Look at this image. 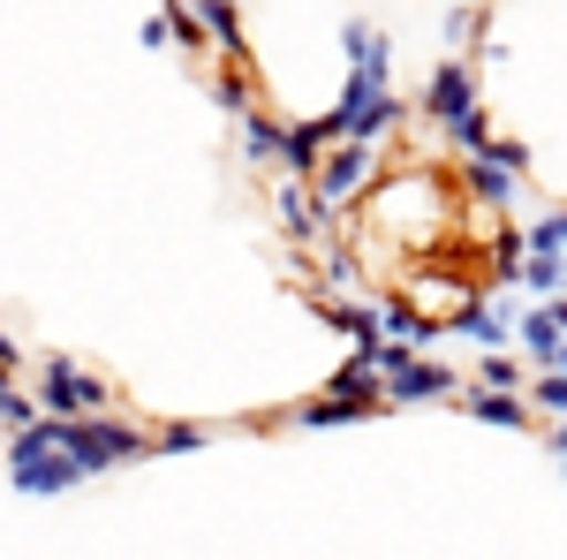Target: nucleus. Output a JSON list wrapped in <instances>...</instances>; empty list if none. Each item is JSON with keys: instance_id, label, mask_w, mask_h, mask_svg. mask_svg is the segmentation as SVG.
<instances>
[{"instance_id": "f257e3e1", "label": "nucleus", "mask_w": 567, "mask_h": 560, "mask_svg": "<svg viewBox=\"0 0 567 560\" xmlns=\"http://www.w3.org/2000/svg\"><path fill=\"white\" fill-rule=\"evenodd\" d=\"M53 439H61V455L76 462L84 477H106L122 470V462H144L152 455V431L136 425V417H53Z\"/></svg>"}, {"instance_id": "f03ea898", "label": "nucleus", "mask_w": 567, "mask_h": 560, "mask_svg": "<svg viewBox=\"0 0 567 560\" xmlns=\"http://www.w3.org/2000/svg\"><path fill=\"white\" fill-rule=\"evenodd\" d=\"M379 387H386V409H416V401H462V379H454V364H432L424 348H401L386 342L379 356Z\"/></svg>"}, {"instance_id": "7ed1b4c3", "label": "nucleus", "mask_w": 567, "mask_h": 560, "mask_svg": "<svg viewBox=\"0 0 567 560\" xmlns=\"http://www.w3.org/2000/svg\"><path fill=\"white\" fill-rule=\"evenodd\" d=\"M8 477H16V492H31V500H53V492H76L84 470L61 455V439H53V417L23 431V439H8Z\"/></svg>"}, {"instance_id": "20e7f679", "label": "nucleus", "mask_w": 567, "mask_h": 560, "mask_svg": "<svg viewBox=\"0 0 567 560\" xmlns=\"http://www.w3.org/2000/svg\"><path fill=\"white\" fill-rule=\"evenodd\" d=\"M462 190L477 197L484 213H507L515 197L529 190V144L523 136H492V152H477V160H462Z\"/></svg>"}, {"instance_id": "39448f33", "label": "nucleus", "mask_w": 567, "mask_h": 560, "mask_svg": "<svg viewBox=\"0 0 567 560\" xmlns=\"http://www.w3.org/2000/svg\"><path fill=\"white\" fill-rule=\"evenodd\" d=\"M39 409L45 417H114V387L91 379L76 356H39Z\"/></svg>"}, {"instance_id": "423d86ee", "label": "nucleus", "mask_w": 567, "mask_h": 560, "mask_svg": "<svg viewBox=\"0 0 567 560\" xmlns=\"http://www.w3.org/2000/svg\"><path fill=\"white\" fill-rule=\"evenodd\" d=\"M371 174H379V152L371 144H333L326 160H318V174H310V197H318V213H349V205H363L371 197Z\"/></svg>"}, {"instance_id": "0eeeda50", "label": "nucleus", "mask_w": 567, "mask_h": 560, "mask_svg": "<svg viewBox=\"0 0 567 560\" xmlns=\"http://www.w3.org/2000/svg\"><path fill=\"white\" fill-rule=\"evenodd\" d=\"M477 61L470 53H439L432 77H424V99H416V114L432 122V130H454L462 114H477Z\"/></svg>"}, {"instance_id": "6e6552de", "label": "nucleus", "mask_w": 567, "mask_h": 560, "mask_svg": "<svg viewBox=\"0 0 567 560\" xmlns=\"http://www.w3.org/2000/svg\"><path fill=\"white\" fill-rule=\"evenodd\" d=\"M515 318H523L515 303L470 296L462 310H454V318H446V334H454V342H470L477 356H515Z\"/></svg>"}, {"instance_id": "1a4fd4ad", "label": "nucleus", "mask_w": 567, "mask_h": 560, "mask_svg": "<svg viewBox=\"0 0 567 560\" xmlns=\"http://www.w3.org/2000/svg\"><path fill=\"white\" fill-rule=\"evenodd\" d=\"M318 310H326V326H333V334H349L363 356H379V348H386V318H379V296H326Z\"/></svg>"}, {"instance_id": "9d476101", "label": "nucleus", "mask_w": 567, "mask_h": 560, "mask_svg": "<svg viewBox=\"0 0 567 560\" xmlns=\"http://www.w3.org/2000/svg\"><path fill=\"white\" fill-rule=\"evenodd\" d=\"M515 348H523V356H529V364H537V371H553V364H560L567 334H560V326H553V310H545V303H529L523 318H515Z\"/></svg>"}, {"instance_id": "9b49d317", "label": "nucleus", "mask_w": 567, "mask_h": 560, "mask_svg": "<svg viewBox=\"0 0 567 560\" xmlns=\"http://www.w3.org/2000/svg\"><path fill=\"white\" fill-rule=\"evenodd\" d=\"M235 144H243V160H250V167H280V160H288V122H272V114H243V122H235Z\"/></svg>"}, {"instance_id": "f8f14e48", "label": "nucleus", "mask_w": 567, "mask_h": 560, "mask_svg": "<svg viewBox=\"0 0 567 560\" xmlns=\"http://www.w3.org/2000/svg\"><path fill=\"white\" fill-rule=\"evenodd\" d=\"M523 265H529V235L515 227V220L484 235V273H492L499 288H523Z\"/></svg>"}, {"instance_id": "ddd939ff", "label": "nucleus", "mask_w": 567, "mask_h": 560, "mask_svg": "<svg viewBox=\"0 0 567 560\" xmlns=\"http://www.w3.org/2000/svg\"><path fill=\"white\" fill-rule=\"evenodd\" d=\"M272 197H280V220H288V235H296V243H318V235L333 227V220L318 213V197H310V182H280Z\"/></svg>"}, {"instance_id": "4468645a", "label": "nucleus", "mask_w": 567, "mask_h": 560, "mask_svg": "<svg viewBox=\"0 0 567 560\" xmlns=\"http://www.w3.org/2000/svg\"><path fill=\"white\" fill-rule=\"evenodd\" d=\"M363 417H379V409H355V401H333V394H310V401L288 409L296 431H333V425H363Z\"/></svg>"}, {"instance_id": "2eb2a0df", "label": "nucleus", "mask_w": 567, "mask_h": 560, "mask_svg": "<svg viewBox=\"0 0 567 560\" xmlns=\"http://www.w3.org/2000/svg\"><path fill=\"white\" fill-rule=\"evenodd\" d=\"M462 409H470L477 425H499V431H529L537 425V409H529L523 394H462Z\"/></svg>"}, {"instance_id": "dca6fc26", "label": "nucleus", "mask_w": 567, "mask_h": 560, "mask_svg": "<svg viewBox=\"0 0 567 560\" xmlns=\"http://www.w3.org/2000/svg\"><path fill=\"white\" fill-rule=\"evenodd\" d=\"M529 235V258H560L567 265V205H553V213H537L523 227Z\"/></svg>"}, {"instance_id": "f3484780", "label": "nucleus", "mask_w": 567, "mask_h": 560, "mask_svg": "<svg viewBox=\"0 0 567 560\" xmlns=\"http://www.w3.org/2000/svg\"><path fill=\"white\" fill-rule=\"evenodd\" d=\"M477 394H529V364H515V356H477Z\"/></svg>"}, {"instance_id": "a211bd4d", "label": "nucleus", "mask_w": 567, "mask_h": 560, "mask_svg": "<svg viewBox=\"0 0 567 560\" xmlns=\"http://www.w3.org/2000/svg\"><path fill=\"white\" fill-rule=\"evenodd\" d=\"M523 401L537 409V425H567V379H560V371H537Z\"/></svg>"}, {"instance_id": "6ab92c4d", "label": "nucleus", "mask_w": 567, "mask_h": 560, "mask_svg": "<svg viewBox=\"0 0 567 560\" xmlns=\"http://www.w3.org/2000/svg\"><path fill=\"white\" fill-rule=\"evenodd\" d=\"M355 273H363V258H355L349 243H326V265H318V281H326V296H349Z\"/></svg>"}, {"instance_id": "aec40b11", "label": "nucleus", "mask_w": 567, "mask_h": 560, "mask_svg": "<svg viewBox=\"0 0 567 560\" xmlns=\"http://www.w3.org/2000/svg\"><path fill=\"white\" fill-rule=\"evenodd\" d=\"M523 288H529L537 303H560V296H567V265H560V258H529V265H523Z\"/></svg>"}, {"instance_id": "412c9836", "label": "nucleus", "mask_w": 567, "mask_h": 560, "mask_svg": "<svg viewBox=\"0 0 567 560\" xmlns=\"http://www.w3.org/2000/svg\"><path fill=\"white\" fill-rule=\"evenodd\" d=\"M205 439H213L205 425H159V431H152V455H197Z\"/></svg>"}, {"instance_id": "4be33fe9", "label": "nucleus", "mask_w": 567, "mask_h": 560, "mask_svg": "<svg viewBox=\"0 0 567 560\" xmlns=\"http://www.w3.org/2000/svg\"><path fill=\"white\" fill-rule=\"evenodd\" d=\"M213 99L243 122V114H258V99H250V77H213Z\"/></svg>"}, {"instance_id": "5701e85b", "label": "nucleus", "mask_w": 567, "mask_h": 560, "mask_svg": "<svg viewBox=\"0 0 567 560\" xmlns=\"http://www.w3.org/2000/svg\"><path fill=\"white\" fill-rule=\"evenodd\" d=\"M545 447H553V462L567 470V425H545Z\"/></svg>"}, {"instance_id": "b1692460", "label": "nucleus", "mask_w": 567, "mask_h": 560, "mask_svg": "<svg viewBox=\"0 0 567 560\" xmlns=\"http://www.w3.org/2000/svg\"><path fill=\"white\" fill-rule=\"evenodd\" d=\"M0 371H23V348L8 342V334H0Z\"/></svg>"}, {"instance_id": "393cba45", "label": "nucleus", "mask_w": 567, "mask_h": 560, "mask_svg": "<svg viewBox=\"0 0 567 560\" xmlns=\"http://www.w3.org/2000/svg\"><path fill=\"white\" fill-rule=\"evenodd\" d=\"M553 371H560V379H567V348H560V364H553Z\"/></svg>"}, {"instance_id": "a878e982", "label": "nucleus", "mask_w": 567, "mask_h": 560, "mask_svg": "<svg viewBox=\"0 0 567 560\" xmlns=\"http://www.w3.org/2000/svg\"><path fill=\"white\" fill-rule=\"evenodd\" d=\"M0 455H8V439H0Z\"/></svg>"}]
</instances>
